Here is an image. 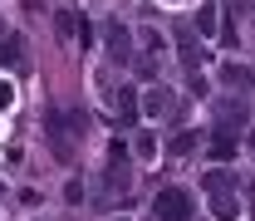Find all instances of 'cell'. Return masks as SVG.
Segmentation results:
<instances>
[{
	"instance_id": "cell-2",
	"label": "cell",
	"mask_w": 255,
	"mask_h": 221,
	"mask_svg": "<svg viewBox=\"0 0 255 221\" xmlns=\"http://www.w3.org/2000/svg\"><path fill=\"white\" fill-rule=\"evenodd\" d=\"M177 108H182L177 94H172V89H162V84H152V89L142 94V113H147V118H177Z\"/></svg>"
},
{
	"instance_id": "cell-9",
	"label": "cell",
	"mask_w": 255,
	"mask_h": 221,
	"mask_svg": "<svg viewBox=\"0 0 255 221\" xmlns=\"http://www.w3.org/2000/svg\"><path fill=\"white\" fill-rule=\"evenodd\" d=\"M196 30L211 39V34L221 30V10H216V5H201V15H196Z\"/></svg>"
},
{
	"instance_id": "cell-6",
	"label": "cell",
	"mask_w": 255,
	"mask_h": 221,
	"mask_svg": "<svg viewBox=\"0 0 255 221\" xmlns=\"http://www.w3.org/2000/svg\"><path fill=\"white\" fill-rule=\"evenodd\" d=\"M211 158H216V162H231V158H236V133H231V128H221V133L211 138Z\"/></svg>"
},
{
	"instance_id": "cell-5",
	"label": "cell",
	"mask_w": 255,
	"mask_h": 221,
	"mask_svg": "<svg viewBox=\"0 0 255 221\" xmlns=\"http://www.w3.org/2000/svg\"><path fill=\"white\" fill-rule=\"evenodd\" d=\"M211 212H216V221H236V217H241V202L231 197V187H226V192H211Z\"/></svg>"
},
{
	"instance_id": "cell-15",
	"label": "cell",
	"mask_w": 255,
	"mask_h": 221,
	"mask_svg": "<svg viewBox=\"0 0 255 221\" xmlns=\"http://www.w3.org/2000/svg\"><path fill=\"white\" fill-rule=\"evenodd\" d=\"M10 103H15V84H10V79H0V113H5Z\"/></svg>"
},
{
	"instance_id": "cell-3",
	"label": "cell",
	"mask_w": 255,
	"mask_h": 221,
	"mask_svg": "<svg viewBox=\"0 0 255 221\" xmlns=\"http://www.w3.org/2000/svg\"><path fill=\"white\" fill-rule=\"evenodd\" d=\"M54 20H59V34H64V39H69V44H74V39H79V44L89 39V20H84L79 10H59Z\"/></svg>"
},
{
	"instance_id": "cell-16",
	"label": "cell",
	"mask_w": 255,
	"mask_h": 221,
	"mask_svg": "<svg viewBox=\"0 0 255 221\" xmlns=\"http://www.w3.org/2000/svg\"><path fill=\"white\" fill-rule=\"evenodd\" d=\"M167 5H187V0H167Z\"/></svg>"
},
{
	"instance_id": "cell-10",
	"label": "cell",
	"mask_w": 255,
	"mask_h": 221,
	"mask_svg": "<svg viewBox=\"0 0 255 221\" xmlns=\"http://www.w3.org/2000/svg\"><path fill=\"white\" fill-rule=\"evenodd\" d=\"M226 84H231V89H236V84L251 89V84H255V69H246V64H226Z\"/></svg>"
},
{
	"instance_id": "cell-12",
	"label": "cell",
	"mask_w": 255,
	"mask_h": 221,
	"mask_svg": "<svg viewBox=\"0 0 255 221\" xmlns=\"http://www.w3.org/2000/svg\"><path fill=\"white\" fill-rule=\"evenodd\" d=\"M221 123H226V128H231V123H246V103H241V98L221 108Z\"/></svg>"
},
{
	"instance_id": "cell-7",
	"label": "cell",
	"mask_w": 255,
	"mask_h": 221,
	"mask_svg": "<svg viewBox=\"0 0 255 221\" xmlns=\"http://www.w3.org/2000/svg\"><path fill=\"white\" fill-rule=\"evenodd\" d=\"M128 44H132V34H128V25H108V49H113V59H128Z\"/></svg>"
},
{
	"instance_id": "cell-8",
	"label": "cell",
	"mask_w": 255,
	"mask_h": 221,
	"mask_svg": "<svg viewBox=\"0 0 255 221\" xmlns=\"http://www.w3.org/2000/svg\"><path fill=\"white\" fill-rule=\"evenodd\" d=\"M177 49H182V64H187V69L201 64V49H196V34L191 30H177Z\"/></svg>"
},
{
	"instance_id": "cell-11",
	"label": "cell",
	"mask_w": 255,
	"mask_h": 221,
	"mask_svg": "<svg viewBox=\"0 0 255 221\" xmlns=\"http://www.w3.org/2000/svg\"><path fill=\"white\" fill-rule=\"evenodd\" d=\"M0 64H5V69H15V64H20V39H15V34L0 44Z\"/></svg>"
},
{
	"instance_id": "cell-13",
	"label": "cell",
	"mask_w": 255,
	"mask_h": 221,
	"mask_svg": "<svg viewBox=\"0 0 255 221\" xmlns=\"http://www.w3.org/2000/svg\"><path fill=\"white\" fill-rule=\"evenodd\" d=\"M191 148H196V133H177V138H172V153H177V158H187Z\"/></svg>"
},
{
	"instance_id": "cell-14",
	"label": "cell",
	"mask_w": 255,
	"mask_h": 221,
	"mask_svg": "<svg viewBox=\"0 0 255 221\" xmlns=\"http://www.w3.org/2000/svg\"><path fill=\"white\" fill-rule=\"evenodd\" d=\"M206 187H211V192H226V187H231V172H221V167L206 172Z\"/></svg>"
},
{
	"instance_id": "cell-1",
	"label": "cell",
	"mask_w": 255,
	"mask_h": 221,
	"mask_svg": "<svg viewBox=\"0 0 255 221\" xmlns=\"http://www.w3.org/2000/svg\"><path fill=\"white\" fill-rule=\"evenodd\" d=\"M152 217H157V221H191V197H187L182 187L157 192V202H152Z\"/></svg>"
},
{
	"instance_id": "cell-4",
	"label": "cell",
	"mask_w": 255,
	"mask_h": 221,
	"mask_svg": "<svg viewBox=\"0 0 255 221\" xmlns=\"http://www.w3.org/2000/svg\"><path fill=\"white\" fill-rule=\"evenodd\" d=\"M113 113H118L123 123H132V118L142 113V98L132 94V89H118V94H113Z\"/></svg>"
}]
</instances>
